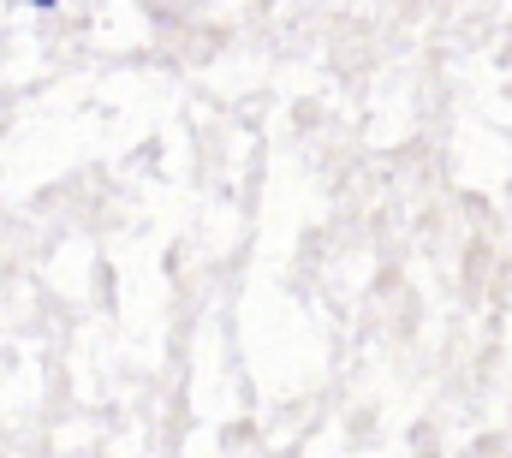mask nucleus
Returning <instances> with one entry per match:
<instances>
[]
</instances>
